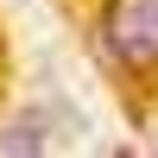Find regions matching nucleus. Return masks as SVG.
Listing matches in <instances>:
<instances>
[{"instance_id": "obj_1", "label": "nucleus", "mask_w": 158, "mask_h": 158, "mask_svg": "<svg viewBox=\"0 0 158 158\" xmlns=\"http://www.w3.org/2000/svg\"><path fill=\"white\" fill-rule=\"evenodd\" d=\"M101 44L127 70H158V0H101Z\"/></svg>"}]
</instances>
